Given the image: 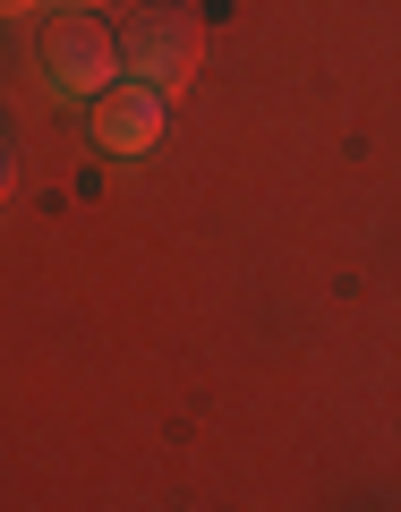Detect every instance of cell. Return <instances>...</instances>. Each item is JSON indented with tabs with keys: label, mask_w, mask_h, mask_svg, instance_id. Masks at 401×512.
<instances>
[{
	"label": "cell",
	"mask_w": 401,
	"mask_h": 512,
	"mask_svg": "<svg viewBox=\"0 0 401 512\" xmlns=\"http://www.w3.org/2000/svg\"><path fill=\"white\" fill-rule=\"evenodd\" d=\"M197 60H205V26L188 18V9H137L128 35H120V69L137 77V86H154V94L188 86Z\"/></svg>",
	"instance_id": "1"
},
{
	"label": "cell",
	"mask_w": 401,
	"mask_h": 512,
	"mask_svg": "<svg viewBox=\"0 0 401 512\" xmlns=\"http://www.w3.org/2000/svg\"><path fill=\"white\" fill-rule=\"evenodd\" d=\"M43 77H52L60 94H77V103L111 94V86H120V35H111L103 18H86V9L52 18V26H43Z\"/></svg>",
	"instance_id": "2"
},
{
	"label": "cell",
	"mask_w": 401,
	"mask_h": 512,
	"mask_svg": "<svg viewBox=\"0 0 401 512\" xmlns=\"http://www.w3.org/2000/svg\"><path fill=\"white\" fill-rule=\"evenodd\" d=\"M94 146L103 154H120V163H137V154H154L163 146V94L154 86H111V94H94Z\"/></svg>",
	"instance_id": "3"
},
{
	"label": "cell",
	"mask_w": 401,
	"mask_h": 512,
	"mask_svg": "<svg viewBox=\"0 0 401 512\" xmlns=\"http://www.w3.org/2000/svg\"><path fill=\"white\" fill-rule=\"evenodd\" d=\"M9 180H18V163H0V197H9Z\"/></svg>",
	"instance_id": "4"
},
{
	"label": "cell",
	"mask_w": 401,
	"mask_h": 512,
	"mask_svg": "<svg viewBox=\"0 0 401 512\" xmlns=\"http://www.w3.org/2000/svg\"><path fill=\"white\" fill-rule=\"evenodd\" d=\"M0 163H9V137H0Z\"/></svg>",
	"instance_id": "5"
},
{
	"label": "cell",
	"mask_w": 401,
	"mask_h": 512,
	"mask_svg": "<svg viewBox=\"0 0 401 512\" xmlns=\"http://www.w3.org/2000/svg\"><path fill=\"white\" fill-rule=\"evenodd\" d=\"M69 9H86V0H69Z\"/></svg>",
	"instance_id": "6"
}]
</instances>
